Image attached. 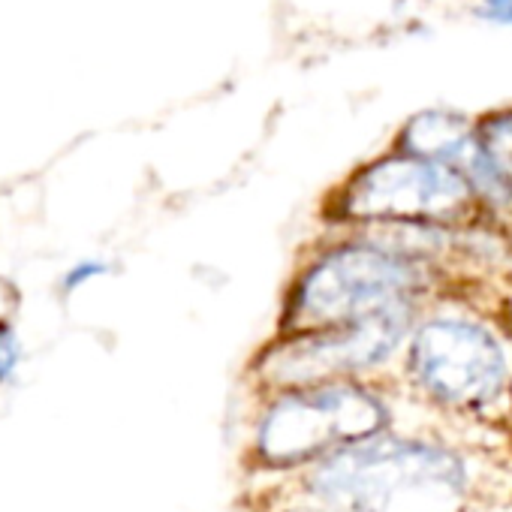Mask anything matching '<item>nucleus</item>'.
<instances>
[{
	"label": "nucleus",
	"mask_w": 512,
	"mask_h": 512,
	"mask_svg": "<svg viewBox=\"0 0 512 512\" xmlns=\"http://www.w3.org/2000/svg\"><path fill=\"white\" fill-rule=\"evenodd\" d=\"M392 383L410 404L461 428L512 431L509 341L461 293L422 311Z\"/></svg>",
	"instance_id": "obj_3"
},
{
	"label": "nucleus",
	"mask_w": 512,
	"mask_h": 512,
	"mask_svg": "<svg viewBox=\"0 0 512 512\" xmlns=\"http://www.w3.org/2000/svg\"><path fill=\"white\" fill-rule=\"evenodd\" d=\"M425 308L428 305H407L347 326L299 335H272L247 365L250 395H269L338 380L392 377L407 347V338Z\"/></svg>",
	"instance_id": "obj_6"
},
{
	"label": "nucleus",
	"mask_w": 512,
	"mask_h": 512,
	"mask_svg": "<svg viewBox=\"0 0 512 512\" xmlns=\"http://www.w3.org/2000/svg\"><path fill=\"white\" fill-rule=\"evenodd\" d=\"M401 401L407 398L392 377L253 395L241 467L269 482L299 476L359 440L398 428Z\"/></svg>",
	"instance_id": "obj_4"
},
{
	"label": "nucleus",
	"mask_w": 512,
	"mask_h": 512,
	"mask_svg": "<svg viewBox=\"0 0 512 512\" xmlns=\"http://www.w3.org/2000/svg\"><path fill=\"white\" fill-rule=\"evenodd\" d=\"M250 509L247 512H323L311 503H302V500H293V497H284L272 488H260L247 497Z\"/></svg>",
	"instance_id": "obj_9"
},
{
	"label": "nucleus",
	"mask_w": 512,
	"mask_h": 512,
	"mask_svg": "<svg viewBox=\"0 0 512 512\" xmlns=\"http://www.w3.org/2000/svg\"><path fill=\"white\" fill-rule=\"evenodd\" d=\"M479 142L491 151V157L509 172L512 178V109L494 112L476 124Z\"/></svg>",
	"instance_id": "obj_8"
},
{
	"label": "nucleus",
	"mask_w": 512,
	"mask_h": 512,
	"mask_svg": "<svg viewBox=\"0 0 512 512\" xmlns=\"http://www.w3.org/2000/svg\"><path fill=\"white\" fill-rule=\"evenodd\" d=\"M326 229H368L395 223H437L455 229H497L467 181L443 163L383 154L350 172L320 208Z\"/></svg>",
	"instance_id": "obj_5"
},
{
	"label": "nucleus",
	"mask_w": 512,
	"mask_h": 512,
	"mask_svg": "<svg viewBox=\"0 0 512 512\" xmlns=\"http://www.w3.org/2000/svg\"><path fill=\"white\" fill-rule=\"evenodd\" d=\"M476 142V124L452 109H425L413 115L395 142V151L434 160L443 166H455L458 157Z\"/></svg>",
	"instance_id": "obj_7"
},
{
	"label": "nucleus",
	"mask_w": 512,
	"mask_h": 512,
	"mask_svg": "<svg viewBox=\"0 0 512 512\" xmlns=\"http://www.w3.org/2000/svg\"><path fill=\"white\" fill-rule=\"evenodd\" d=\"M22 362V344L10 323H0V383H10Z\"/></svg>",
	"instance_id": "obj_10"
},
{
	"label": "nucleus",
	"mask_w": 512,
	"mask_h": 512,
	"mask_svg": "<svg viewBox=\"0 0 512 512\" xmlns=\"http://www.w3.org/2000/svg\"><path fill=\"white\" fill-rule=\"evenodd\" d=\"M443 266L377 241L362 229H326L287 281L275 335L347 326L407 305H431L464 284Z\"/></svg>",
	"instance_id": "obj_2"
},
{
	"label": "nucleus",
	"mask_w": 512,
	"mask_h": 512,
	"mask_svg": "<svg viewBox=\"0 0 512 512\" xmlns=\"http://www.w3.org/2000/svg\"><path fill=\"white\" fill-rule=\"evenodd\" d=\"M491 470L470 440L398 425L269 488L323 512H485Z\"/></svg>",
	"instance_id": "obj_1"
},
{
	"label": "nucleus",
	"mask_w": 512,
	"mask_h": 512,
	"mask_svg": "<svg viewBox=\"0 0 512 512\" xmlns=\"http://www.w3.org/2000/svg\"><path fill=\"white\" fill-rule=\"evenodd\" d=\"M482 19L512 25V0H482Z\"/></svg>",
	"instance_id": "obj_12"
},
{
	"label": "nucleus",
	"mask_w": 512,
	"mask_h": 512,
	"mask_svg": "<svg viewBox=\"0 0 512 512\" xmlns=\"http://www.w3.org/2000/svg\"><path fill=\"white\" fill-rule=\"evenodd\" d=\"M106 272H109V263H103V260H85V263H76V266L64 275L61 287H64L67 293H73V290H79L82 284H88V281H94V278H100V275H106Z\"/></svg>",
	"instance_id": "obj_11"
},
{
	"label": "nucleus",
	"mask_w": 512,
	"mask_h": 512,
	"mask_svg": "<svg viewBox=\"0 0 512 512\" xmlns=\"http://www.w3.org/2000/svg\"><path fill=\"white\" fill-rule=\"evenodd\" d=\"M494 320V317H491ZM497 326H500V332L506 335V341H509V350H512V305H509V320H494Z\"/></svg>",
	"instance_id": "obj_13"
}]
</instances>
